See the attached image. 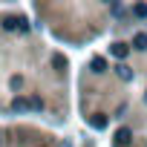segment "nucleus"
Instances as JSON below:
<instances>
[{
  "label": "nucleus",
  "instance_id": "obj_8",
  "mask_svg": "<svg viewBox=\"0 0 147 147\" xmlns=\"http://www.w3.org/2000/svg\"><path fill=\"white\" fill-rule=\"evenodd\" d=\"M90 66H92V72H104V69H107V61H104V58H92Z\"/></svg>",
  "mask_w": 147,
  "mask_h": 147
},
{
  "label": "nucleus",
  "instance_id": "obj_9",
  "mask_svg": "<svg viewBox=\"0 0 147 147\" xmlns=\"http://www.w3.org/2000/svg\"><path fill=\"white\" fill-rule=\"evenodd\" d=\"M133 15H136V18H147V6H144V3L133 6Z\"/></svg>",
  "mask_w": 147,
  "mask_h": 147
},
{
  "label": "nucleus",
  "instance_id": "obj_3",
  "mask_svg": "<svg viewBox=\"0 0 147 147\" xmlns=\"http://www.w3.org/2000/svg\"><path fill=\"white\" fill-rule=\"evenodd\" d=\"M110 52H113L115 58H127V52H130V46H127V43H113V46H110Z\"/></svg>",
  "mask_w": 147,
  "mask_h": 147
},
{
  "label": "nucleus",
  "instance_id": "obj_4",
  "mask_svg": "<svg viewBox=\"0 0 147 147\" xmlns=\"http://www.w3.org/2000/svg\"><path fill=\"white\" fill-rule=\"evenodd\" d=\"M12 110H15V113H23V110H32V107H29V98H15V101H12Z\"/></svg>",
  "mask_w": 147,
  "mask_h": 147
},
{
  "label": "nucleus",
  "instance_id": "obj_7",
  "mask_svg": "<svg viewBox=\"0 0 147 147\" xmlns=\"http://www.w3.org/2000/svg\"><path fill=\"white\" fill-rule=\"evenodd\" d=\"M90 124H92L95 130H104V127H107V118H104V115L98 113V115H92V118H90Z\"/></svg>",
  "mask_w": 147,
  "mask_h": 147
},
{
  "label": "nucleus",
  "instance_id": "obj_10",
  "mask_svg": "<svg viewBox=\"0 0 147 147\" xmlns=\"http://www.w3.org/2000/svg\"><path fill=\"white\" fill-rule=\"evenodd\" d=\"M29 107H32V110H43V101H40L38 95H32V98H29Z\"/></svg>",
  "mask_w": 147,
  "mask_h": 147
},
{
  "label": "nucleus",
  "instance_id": "obj_5",
  "mask_svg": "<svg viewBox=\"0 0 147 147\" xmlns=\"http://www.w3.org/2000/svg\"><path fill=\"white\" fill-rule=\"evenodd\" d=\"M133 46H136V49H141V52H144V49H147V35H144V32H138V35H136V38H133Z\"/></svg>",
  "mask_w": 147,
  "mask_h": 147
},
{
  "label": "nucleus",
  "instance_id": "obj_2",
  "mask_svg": "<svg viewBox=\"0 0 147 147\" xmlns=\"http://www.w3.org/2000/svg\"><path fill=\"white\" fill-rule=\"evenodd\" d=\"M115 75H118L121 81H133V69H130L127 63H118V66H115Z\"/></svg>",
  "mask_w": 147,
  "mask_h": 147
},
{
  "label": "nucleus",
  "instance_id": "obj_1",
  "mask_svg": "<svg viewBox=\"0 0 147 147\" xmlns=\"http://www.w3.org/2000/svg\"><path fill=\"white\" fill-rule=\"evenodd\" d=\"M130 141H133V130H130V127L115 130V144H118V147H124V144H130Z\"/></svg>",
  "mask_w": 147,
  "mask_h": 147
},
{
  "label": "nucleus",
  "instance_id": "obj_6",
  "mask_svg": "<svg viewBox=\"0 0 147 147\" xmlns=\"http://www.w3.org/2000/svg\"><path fill=\"white\" fill-rule=\"evenodd\" d=\"M3 29H6V32H15V29H20V20H18V18H6V20H3Z\"/></svg>",
  "mask_w": 147,
  "mask_h": 147
}]
</instances>
